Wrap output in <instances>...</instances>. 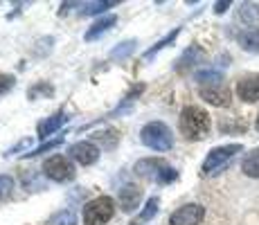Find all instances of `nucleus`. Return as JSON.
I'll return each mask as SVG.
<instances>
[{
	"label": "nucleus",
	"mask_w": 259,
	"mask_h": 225,
	"mask_svg": "<svg viewBox=\"0 0 259 225\" xmlns=\"http://www.w3.org/2000/svg\"><path fill=\"white\" fill-rule=\"evenodd\" d=\"M181 133L187 140H203L210 133V115L198 106H185L181 111Z\"/></svg>",
	"instance_id": "1"
},
{
	"label": "nucleus",
	"mask_w": 259,
	"mask_h": 225,
	"mask_svg": "<svg viewBox=\"0 0 259 225\" xmlns=\"http://www.w3.org/2000/svg\"><path fill=\"white\" fill-rule=\"evenodd\" d=\"M136 173L138 176H144L147 180H153V183H174L178 178V171L174 167H169L165 160H158V158H144L136 164Z\"/></svg>",
	"instance_id": "2"
},
{
	"label": "nucleus",
	"mask_w": 259,
	"mask_h": 225,
	"mask_svg": "<svg viewBox=\"0 0 259 225\" xmlns=\"http://www.w3.org/2000/svg\"><path fill=\"white\" fill-rule=\"evenodd\" d=\"M140 142L153 151H169L174 147V135L167 124L162 122H149L140 131Z\"/></svg>",
	"instance_id": "3"
},
{
	"label": "nucleus",
	"mask_w": 259,
	"mask_h": 225,
	"mask_svg": "<svg viewBox=\"0 0 259 225\" xmlns=\"http://www.w3.org/2000/svg\"><path fill=\"white\" fill-rule=\"evenodd\" d=\"M241 144H226V147H217L212 149L210 153H207L205 162H203L201 167V173L203 176H217V173H221L223 169L230 164V160L237 156L239 151H241Z\"/></svg>",
	"instance_id": "4"
},
{
	"label": "nucleus",
	"mask_w": 259,
	"mask_h": 225,
	"mask_svg": "<svg viewBox=\"0 0 259 225\" xmlns=\"http://www.w3.org/2000/svg\"><path fill=\"white\" fill-rule=\"evenodd\" d=\"M115 214V203L111 196H97L83 207V225H104Z\"/></svg>",
	"instance_id": "5"
},
{
	"label": "nucleus",
	"mask_w": 259,
	"mask_h": 225,
	"mask_svg": "<svg viewBox=\"0 0 259 225\" xmlns=\"http://www.w3.org/2000/svg\"><path fill=\"white\" fill-rule=\"evenodd\" d=\"M43 173L54 180V183H66V180L74 178V167H72V160L68 156H52L50 160H46L43 164Z\"/></svg>",
	"instance_id": "6"
},
{
	"label": "nucleus",
	"mask_w": 259,
	"mask_h": 225,
	"mask_svg": "<svg viewBox=\"0 0 259 225\" xmlns=\"http://www.w3.org/2000/svg\"><path fill=\"white\" fill-rule=\"evenodd\" d=\"M205 218V207L198 203H187L169 216L167 225H201Z\"/></svg>",
	"instance_id": "7"
},
{
	"label": "nucleus",
	"mask_w": 259,
	"mask_h": 225,
	"mask_svg": "<svg viewBox=\"0 0 259 225\" xmlns=\"http://www.w3.org/2000/svg\"><path fill=\"white\" fill-rule=\"evenodd\" d=\"M68 153H70V160L74 162L83 164V167H88V164H95L99 160V149L95 147L93 142H74L70 149H68Z\"/></svg>",
	"instance_id": "8"
},
{
	"label": "nucleus",
	"mask_w": 259,
	"mask_h": 225,
	"mask_svg": "<svg viewBox=\"0 0 259 225\" xmlns=\"http://www.w3.org/2000/svg\"><path fill=\"white\" fill-rule=\"evenodd\" d=\"M237 95H239V99H243L248 104L259 102V74H248V77L239 79Z\"/></svg>",
	"instance_id": "9"
},
{
	"label": "nucleus",
	"mask_w": 259,
	"mask_h": 225,
	"mask_svg": "<svg viewBox=\"0 0 259 225\" xmlns=\"http://www.w3.org/2000/svg\"><path fill=\"white\" fill-rule=\"evenodd\" d=\"M140 198H142V189L138 185L122 187L119 189V207H122V212H133L140 205Z\"/></svg>",
	"instance_id": "10"
},
{
	"label": "nucleus",
	"mask_w": 259,
	"mask_h": 225,
	"mask_svg": "<svg viewBox=\"0 0 259 225\" xmlns=\"http://www.w3.org/2000/svg\"><path fill=\"white\" fill-rule=\"evenodd\" d=\"M201 97L212 106H228L230 104V90L223 86H212V88H201Z\"/></svg>",
	"instance_id": "11"
},
{
	"label": "nucleus",
	"mask_w": 259,
	"mask_h": 225,
	"mask_svg": "<svg viewBox=\"0 0 259 225\" xmlns=\"http://www.w3.org/2000/svg\"><path fill=\"white\" fill-rule=\"evenodd\" d=\"M66 122H68V115L63 113V111H59L57 115H52L50 119H43V122L38 124V128H36L38 138H41V140H48L50 135H52L54 131H59V128H61Z\"/></svg>",
	"instance_id": "12"
},
{
	"label": "nucleus",
	"mask_w": 259,
	"mask_h": 225,
	"mask_svg": "<svg viewBox=\"0 0 259 225\" xmlns=\"http://www.w3.org/2000/svg\"><path fill=\"white\" fill-rule=\"evenodd\" d=\"M117 23V16L115 14H106L104 18H99V21H95L91 25V29L86 32V41H95L97 36H102V34H106L108 29L113 27V25Z\"/></svg>",
	"instance_id": "13"
},
{
	"label": "nucleus",
	"mask_w": 259,
	"mask_h": 225,
	"mask_svg": "<svg viewBox=\"0 0 259 225\" xmlns=\"http://www.w3.org/2000/svg\"><path fill=\"white\" fill-rule=\"evenodd\" d=\"M237 41L246 52H259V29H246L237 36Z\"/></svg>",
	"instance_id": "14"
},
{
	"label": "nucleus",
	"mask_w": 259,
	"mask_h": 225,
	"mask_svg": "<svg viewBox=\"0 0 259 225\" xmlns=\"http://www.w3.org/2000/svg\"><path fill=\"white\" fill-rule=\"evenodd\" d=\"M241 171L246 173L248 178H259V149L250 151L241 162Z\"/></svg>",
	"instance_id": "15"
},
{
	"label": "nucleus",
	"mask_w": 259,
	"mask_h": 225,
	"mask_svg": "<svg viewBox=\"0 0 259 225\" xmlns=\"http://www.w3.org/2000/svg\"><path fill=\"white\" fill-rule=\"evenodd\" d=\"M158 205H160V201H158L156 196L153 198H149L147 205H144V209L140 214H138L136 218L131 221V225H142V223H147V221H151L153 216H156V212H158Z\"/></svg>",
	"instance_id": "16"
},
{
	"label": "nucleus",
	"mask_w": 259,
	"mask_h": 225,
	"mask_svg": "<svg viewBox=\"0 0 259 225\" xmlns=\"http://www.w3.org/2000/svg\"><path fill=\"white\" fill-rule=\"evenodd\" d=\"M196 81L198 83H210V86H221L223 81V74L219 72V70H198L196 72Z\"/></svg>",
	"instance_id": "17"
},
{
	"label": "nucleus",
	"mask_w": 259,
	"mask_h": 225,
	"mask_svg": "<svg viewBox=\"0 0 259 225\" xmlns=\"http://www.w3.org/2000/svg\"><path fill=\"white\" fill-rule=\"evenodd\" d=\"M50 225H77V216H74V212H70V209H63V212L54 214L50 218Z\"/></svg>",
	"instance_id": "18"
},
{
	"label": "nucleus",
	"mask_w": 259,
	"mask_h": 225,
	"mask_svg": "<svg viewBox=\"0 0 259 225\" xmlns=\"http://www.w3.org/2000/svg\"><path fill=\"white\" fill-rule=\"evenodd\" d=\"M178 34H181V29H178V27H176V29H174V32H169V34H167V36H165V38H162V41H158V43H156V45H153V48H151V50H147V54H144V59H151V57H153V54H156V52H160V50H162V48H167V45H169V43H171V41H174V38H176V36H178Z\"/></svg>",
	"instance_id": "19"
},
{
	"label": "nucleus",
	"mask_w": 259,
	"mask_h": 225,
	"mask_svg": "<svg viewBox=\"0 0 259 225\" xmlns=\"http://www.w3.org/2000/svg\"><path fill=\"white\" fill-rule=\"evenodd\" d=\"M61 142H63V138H61V135H59V138L50 140V142H43L41 147H38V149H34V151H27V153H25V158H34V156H41V153H48L50 149H57Z\"/></svg>",
	"instance_id": "20"
},
{
	"label": "nucleus",
	"mask_w": 259,
	"mask_h": 225,
	"mask_svg": "<svg viewBox=\"0 0 259 225\" xmlns=\"http://www.w3.org/2000/svg\"><path fill=\"white\" fill-rule=\"evenodd\" d=\"M14 189H16V183H14L12 176H0V201L12 196Z\"/></svg>",
	"instance_id": "21"
},
{
	"label": "nucleus",
	"mask_w": 259,
	"mask_h": 225,
	"mask_svg": "<svg viewBox=\"0 0 259 225\" xmlns=\"http://www.w3.org/2000/svg\"><path fill=\"white\" fill-rule=\"evenodd\" d=\"M133 50H136V41H124L111 52V59H126Z\"/></svg>",
	"instance_id": "22"
},
{
	"label": "nucleus",
	"mask_w": 259,
	"mask_h": 225,
	"mask_svg": "<svg viewBox=\"0 0 259 225\" xmlns=\"http://www.w3.org/2000/svg\"><path fill=\"white\" fill-rule=\"evenodd\" d=\"M108 7H115V3H86L81 9V14L83 16H91V14H99Z\"/></svg>",
	"instance_id": "23"
},
{
	"label": "nucleus",
	"mask_w": 259,
	"mask_h": 225,
	"mask_svg": "<svg viewBox=\"0 0 259 225\" xmlns=\"http://www.w3.org/2000/svg\"><path fill=\"white\" fill-rule=\"evenodd\" d=\"M12 86H14V77H12V74L0 72V95H5Z\"/></svg>",
	"instance_id": "24"
},
{
	"label": "nucleus",
	"mask_w": 259,
	"mask_h": 225,
	"mask_svg": "<svg viewBox=\"0 0 259 225\" xmlns=\"http://www.w3.org/2000/svg\"><path fill=\"white\" fill-rule=\"evenodd\" d=\"M27 144H29V140H23V142H18L16 144V147H14V149H9V156H12V153H18V151H21V149H25V147H27Z\"/></svg>",
	"instance_id": "25"
},
{
	"label": "nucleus",
	"mask_w": 259,
	"mask_h": 225,
	"mask_svg": "<svg viewBox=\"0 0 259 225\" xmlns=\"http://www.w3.org/2000/svg\"><path fill=\"white\" fill-rule=\"evenodd\" d=\"M228 7H230V3H217V5H214V12H217V14H223Z\"/></svg>",
	"instance_id": "26"
},
{
	"label": "nucleus",
	"mask_w": 259,
	"mask_h": 225,
	"mask_svg": "<svg viewBox=\"0 0 259 225\" xmlns=\"http://www.w3.org/2000/svg\"><path fill=\"white\" fill-rule=\"evenodd\" d=\"M255 126H257V131H259V115H257V122H255Z\"/></svg>",
	"instance_id": "27"
}]
</instances>
